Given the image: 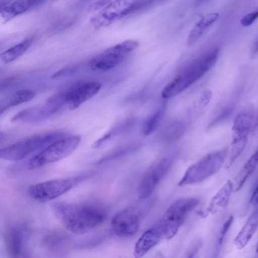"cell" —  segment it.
Instances as JSON below:
<instances>
[{
    "instance_id": "1",
    "label": "cell",
    "mask_w": 258,
    "mask_h": 258,
    "mask_svg": "<svg viewBox=\"0 0 258 258\" xmlns=\"http://www.w3.org/2000/svg\"><path fill=\"white\" fill-rule=\"evenodd\" d=\"M52 208L64 227L78 234L87 233L101 225L107 214L104 208L92 204L57 202Z\"/></svg>"
},
{
    "instance_id": "2",
    "label": "cell",
    "mask_w": 258,
    "mask_h": 258,
    "mask_svg": "<svg viewBox=\"0 0 258 258\" xmlns=\"http://www.w3.org/2000/svg\"><path fill=\"white\" fill-rule=\"evenodd\" d=\"M153 204L150 198L140 200L139 202L117 212L113 217L111 228L113 233L119 237H127L135 234L140 227L144 215Z\"/></svg>"
},
{
    "instance_id": "3",
    "label": "cell",
    "mask_w": 258,
    "mask_h": 258,
    "mask_svg": "<svg viewBox=\"0 0 258 258\" xmlns=\"http://www.w3.org/2000/svg\"><path fill=\"white\" fill-rule=\"evenodd\" d=\"M224 148L208 153L189 166L178 182L180 186L199 183L216 174L221 168L227 156Z\"/></svg>"
},
{
    "instance_id": "4",
    "label": "cell",
    "mask_w": 258,
    "mask_h": 258,
    "mask_svg": "<svg viewBox=\"0 0 258 258\" xmlns=\"http://www.w3.org/2000/svg\"><path fill=\"white\" fill-rule=\"evenodd\" d=\"M65 137L64 134L61 132L30 136L1 149L0 158L9 161H19L35 151L44 149L52 143Z\"/></svg>"
},
{
    "instance_id": "5",
    "label": "cell",
    "mask_w": 258,
    "mask_h": 258,
    "mask_svg": "<svg viewBox=\"0 0 258 258\" xmlns=\"http://www.w3.org/2000/svg\"><path fill=\"white\" fill-rule=\"evenodd\" d=\"M195 198H184L173 202L158 222L165 239H172L178 232L188 215L198 205Z\"/></svg>"
},
{
    "instance_id": "6",
    "label": "cell",
    "mask_w": 258,
    "mask_h": 258,
    "mask_svg": "<svg viewBox=\"0 0 258 258\" xmlns=\"http://www.w3.org/2000/svg\"><path fill=\"white\" fill-rule=\"evenodd\" d=\"M92 172L86 173L66 178L47 180L29 187L28 193L33 200L45 202L53 200L70 191L92 175Z\"/></svg>"
},
{
    "instance_id": "7",
    "label": "cell",
    "mask_w": 258,
    "mask_h": 258,
    "mask_svg": "<svg viewBox=\"0 0 258 258\" xmlns=\"http://www.w3.org/2000/svg\"><path fill=\"white\" fill-rule=\"evenodd\" d=\"M254 117V108L249 105L236 116L232 128V138L229 156L226 163L230 167L244 149Z\"/></svg>"
},
{
    "instance_id": "8",
    "label": "cell",
    "mask_w": 258,
    "mask_h": 258,
    "mask_svg": "<svg viewBox=\"0 0 258 258\" xmlns=\"http://www.w3.org/2000/svg\"><path fill=\"white\" fill-rule=\"evenodd\" d=\"M80 141V136H72L52 143L29 160L28 168L30 169L38 168L65 158L76 150Z\"/></svg>"
},
{
    "instance_id": "9",
    "label": "cell",
    "mask_w": 258,
    "mask_h": 258,
    "mask_svg": "<svg viewBox=\"0 0 258 258\" xmlns=\"http://www.w3.org/2000/svg\"><path fill=\"white\" fill-rule=\"evenodd\" d=\"M209 70L208 63L204 59L199 57L164 87L161 93L162 98L168 99L177 95L200 79Z\"/></svg>"
},
{
    "instance_id": "10",
    "label": "cell",
    "mask_w": 258,
    "mask_h": 258,
    "mask_svg": "<svg viewBox=\"0 0 258 258\" xmlns=\"http://www.w3.org/2000/svg\"><path fill=\"white\" fill-rule=\"evenodd\" d=\"M139 43L127 40L105 50L92 58L89 64L92 71L105 72L113 69L125 59L126 54L136 49Z\"/></svg>"
},
{
    "instance_id": "11",
    "label": "cell",
    "mask_w": 258,
    "mask_h": 258,
    "mask_svg": "<svg viewBox=\"0 0 258 258\" xmlns=\"http://www.w3.org/2000/svg\"><path fill=\"white\" fill-rule=\"evenodd\" d=\"M173 161L164 157L152 165L143 174L138 187L140 200L150 198L155 188L170 169Z\"/></svg>"
},
{
    "instance_id": "12",
    "label": "cell",
    "mask_w": 258,
    "mask_h": 258,
    "mask_svg": "<svg viewBox=\"0 0 258 258\" xmlns=\"http://www.w3.org/2000/svg\"><path fill=\"white\" fill-rule=\"evenodd\" d=\"M134 11H136L135 1L110 2L90 21L96 28H100Z\"/></svg>"
},
{
    "instance_id": "13",
    "label": "cell",
    "mask_w": 258,
    "mask_h": 258,
    "mask_svg": "<svg viewBox=\"0 0 258 258\" xmlns=\"http://www.w3.org/2000/svg\"><path fill=\"white\" fill-rule=\"evenodd\" d=\"M101 84L97 81L84 83L66 93V104L72 109L78 108L100 91Z\"/></svg>"
},
{
    "instance_id": "14",
    "label": "cell",
    "mask_w": 258,
    "mask_h": 258,
    "mask_svg": "<svg viewBox=\"0 0 258 258\" xmlns=\"http://www.w3.org/2000/svg\"><path fill=\"white\" fill-rule=\"evenodd\" d=\"M163 238L162 229L157 223L145 231L138 239L135 245L134 257L142 258Z\"/></svg>"
},
{
    "instance_id": "15",
    "label": "cell",
    "mask_w": 258,
    "mask_h": 258,
    "mask_svg": "<svg viewBox=\"0 0 258 258\" xmlns=\"http://www.w3.org/2000/svg\"><path fill=\"white\" fill-rule=\"evenodd\" d=\"M258 228V205L249 216L245 223L235 237L234 242L238 249L244 248Z\"/></svg>"
},
{
    "instance_id": "16",
    "label": "cell",
    "mask_w": 258,
    "mask_h": 258,
    "mask_svg": "<svg viewBox=\"0 0 258 258\" xmlns=\"http://www.w3.org/2000/svg\"><path fill=\"white\" fill-rule=\"evenodd\" d=\"M39 1H17L1 3V14L5 22L11 20L19 15L25 12Z\"/></svg>"
},
{
    "instance_id": "17",
    "label": "cell",
    "mask_w": 258,
    "mask_h": 258,
    "mask_svg": "<svg viewBox=\"0 0 258 258\" xmlns=\"http://www.w3.org/2000/svg\"><path fill=\"white\" fill-rule=\"evenodd\" d=\"M234 190L233 181L228 180L211 199L208 211L215 214L226 207Z\"/></svg>"
},
{
    "instance_id": "18",
    "label": "cell",
    "mask_w": 258,
    "mask_h": 258,
    "mask_svg": "<svg viewBox=\"0 0 258 258\" xmlns=\"http://www.w3.org/2000/svg\"><path fill=\"white\" fill-rule=\"evenodd\" d=\"M217 13H210L204 15L194 26L187 38L186 44L191 46L196 42L208 28L219 18Z\"/></svg>"
},
{
    "instance_id": "19",
    "label": "cell",
    "mask_w": 258,
    "mask_h": 258,
    "mask_svg": "<svg viewBox=\"0 0 258 258\" xmlns=\"http://www.w3.org/2000/svg\"><path fill=\"white\" fill-rule=\"evenodd\" d=\"M258 166V149L249 157L233 181L234 191H239Z\"/></svg>"
},
{
    "instance_id": "20",
    "label": "cell",
    "mask_w": 258,
    "mask_h": 258,
    "mask_svg": "<svg viewBox=\"0 0 258 258\" xmlns=\"http://www.w3.org/2000/svg\"><path fill=\"white\" fill-rule=\"evenodd\" d=\"M136 122V119L133 118H128L121 121L96 140L94 143L93 147L98 148L110 139L130 132L134 128Z\"/></svg>"
},
{
    "instance_id": "21",
    "label": "cell",
    "mask_w": 258,
    "mask_h": 258,
    "mask_svg": "<svg viewBox=\"0 0 258 258\" xmlns=\"http://www.w3.org/2000/svg\"><path fill=\"white\" fill-rule=\"evenodd\" d=\"M27 238L26 232L23 228L16 227L11 230L8 237V246L13 256L18 257L22 254Z\"/></svg>"
},
{
    "instance_id": "22",
    "label": "cell",
    "mask_w": 258,
    "mask_h": 258,
    "mask_svg": "<svg viewBox=\"0 0 258 258\" xmlns=\"http://www.w3.org/2000/svg\"><path fill=\"white\" fill-rule=\"evenodd\" d=\"M185 130L186 126L182 121L174 120L162 127L160 137L164 142L173 143L179 140L184 135Z\"/></svg>"
},
{
    "instance_id": "23",
    "label": "cell",
    "mask_w": 258,
    "mask_h": 258,
    "mask_svg": "<svg viewBox=\"0 0 258 258\" xmlns=\"http://www.w3.org/2000/svg\"><path fill=\"white\" fill-rule=\"evenodd\" d=\"M140 147L139 143H133L118 147L99 159L96 164H102L118 160L137 151Z\"/></svg>"
},
{
    "instance_id": "24",
    "label": "cell",
    "mask_w": 258,
    "mask_h": 258,
    "mask_svg": "<svg viewBox=\"0 0 258 258\" xmlns=\"http://www.w3.org/2000/svg\"><path fill=\"white\" fill-rule=\"evenodd\" d=\"M31 42L32 39L28 38L5 51L1 55L2 60L3 62L8 63L16 60L27 51Z\"/></svg>"
},
{
    "instance_id": "25",
    "label": "cell",
    "mask_w": 258,
    "mask_h": 258,
    "mask_svg": "<svg viewBox=\"0 0 258 258\" xmlns=\"http://www.w3.org/2000/svg\"><path fill=\"white\" fill-rule=\"evenodd\" d=\"M35 92L31 90H21L15 92L8 100L1 104V112L2 114L8 108L28 102L34 96Z\"/></svg>"
},
{
    "instance_id": "26",
    "label": "cell",
    "mask_w": 258,
    "mask_h": 258,
    "mask_svg": "<svg viewBox=\"0 0 258 258\" xmlns=\"http://www.w3.org/2000/svg\"><path fill=\"white\" fill-rule=\"evenodd\" d=\"M165 106L163 105L157 109L144 122L142 126V133L144 136L152 134L159 126L165 112Z\"/></svg>"
},
{
    "instance_id": "27",
    "label": "cell",
    "mask_w": 258,
    "mask_h": 258,
    "mask_svg": "<svg viewBox=\"0 0 258 258\" xmlns=\"http://www.w3.org/2000/svg\"><path fill=\"white\" fill-rule=\"evenodd\" d=\"M233 220V217L232 216H230L228 217L227 220L223 223L222 226L220 229L219 235L217 237L216 243L220 245H222L225 239V235L228 232L231 225L232 224Z\"/></svg>"
},
{
    "instance_id": "28",
    "label": "cell",
    "mask_w": 258,
    "mask_h": 258,
    "mask_svg": "<svg viewBox=\"0 0 258 258\" xmlns=\"http://www.w3.org/2000/svg\"><path fill=\"white\" fill-rule=\"evenodd\" d=\"M212 97V93L209 89H205L202 93L199 101V107L204 109L209 103Z\"/></svg>"
},
{
    "instance_id": "29",
    "label": "cell",
    "mask_w": 258,
    "mask_h": 258,
    "mask_svg": "<svg viewBox=\"0 0 258 258\" xmlns=\"http://www.w3.org/2000/svg\"><path fill=\"white\" fill-rule=\"evenodd\" d=\"M258 18V10L248 13L240 20L241 24L245 27L251 25Z\"/></svg>"
},
{
    "instance_id": "30",
    "label": "cell",
    "mask_w": 258,
    "mask_h": 258,
    "mask_svg": "<svg viewBox=\"0 0 258 258\" xmlns=\"http://www.w3.org/2000/svg\"><path fill=\"white\" fill-rule=\"evenodd\" d=\"M201 246L202 243L200 241L194 243L186 254L185 258H196Z\"/></svg>"
},
{
    "instance_id": "31",
    "label": "cell",
    "mask_w": 258,
    "mask_h": 258,
    "mask_svg": "<svg viewBox=\"0 0 258 258\" xmlns=\"http://www.w3.org/2000/svg\"><path fill=\"white\" fill-rule=\"evenodd\" d=\"M110 2L106 1H98L92 4L89 8V11H94L98 9L106 7Z\"/></svg>"
},
{
    "instance_id": "32",
    "label": "cell",
    "mask_w": 258,
    "mask_h": 258,
    "mask_svg": "<svg viewBox=\"0 0 258 258\" xmlns=\"http://www.w3.org/2000/svg\"><path fill=\"white\" fill-rule=\"evenodd\" d=\"M250 203L254 206L258 205V183L253 190L251 197Z\"/></svg>"
},
{
    "instance_id": "33",
    "label": "cell",
    "mask_w": 258,
    "mask_h": 258,
    "mask_svg": "<svg viewBox=\"0 0 258 258\" xmlns=\"http://www.w3.org/2000/svg\"><path fill=\"white\" fill-rule=\"evenodd\" d=\"M253 53H256L258 51V41L257 43H256L254 48H253Z\"/></svg>"
},
{
    "instance_id": "34",
    "label": "cell",
    "mask_w": 258,
    "mask_h": 258,
    "mask_svg": "<svg viewBox=\"0 0 258 258\" xmlns=\"http://www.w3.org/2000/svg\"><path fill=\"white\" fill-rule=\"evenodd\" d=\"M255 252L256 254V257L258 258V242L257 243L255 247Z\"/></svg>"
},
{
    "instance_id": "35",
    "label": "cell",
    "mask_w": 258,
    "mask_h": 258,
    "mask_svg": "<svg viewBox=\"0 0 258 258\" xmlns=\"http://www.w3.org/2000/svg\"><path fill=\"white\" fill-rule=\"evenodd\" d=\"M254 258H257V257H254Z\"/></svg>"
}]
</instances>
